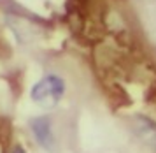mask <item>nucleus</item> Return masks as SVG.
<instances>
[{"label":"nucleus","instance_id":"obj_1","mask_svg":"<svg viewBox=\"0 0 156 153\" xmlns=\"http://www.w3.org/2000/svg\"><path fill=\"white\" fill-rule=\"evenodd\" d=\"M65 81L56 74H48L39 79L30 91L32 100L41 107H55L65 95Z\"/></svg>","mask_w":156,"mask_h":153},{"label":"nucleus","instance_id":"obj_4","mask_svg":"<svg viewBox=\"0 0 156 153\" xmlns=\"http://www.w3.org/2000/svg\"><path fill=\"white\" fill-rule=\"evenodd\" d=\"M12 153H25V150H23V148H20V146H18V148H14V151H12Z\"/></svg>","mask_w":156,"mask_h":153},{"label":"nucleus","instance_id":"obj_3","mask_svg":"<svg viewBox=\"0 0 156 153\" xmlns=\"http://www.w3.org/2000/svg\"><path fill=\"white\" fill-rule=\"evenodd\" d=\"M30 129H32V134L35 141L48 151H53L55 146H56V141H55V134H53V123L48 116H37V118L32 120L30 123Z\"/></svg>","mask_w":156,"mask_h":153},{"label":"nucleus","instance_id":"obj_2","mask_svg":"<svg viewBox=\"0 0 156 153\" xmlns=\"http://www.w3.org/2000/svg\"><path fill=\"white\" fill-rule=\"evenodd\" d=\"M130 130L135 139L149 153H156V121L146 114H133L130 118Z\"/></svg>","mask_w":156,"mask_h":153}]
</instances>
